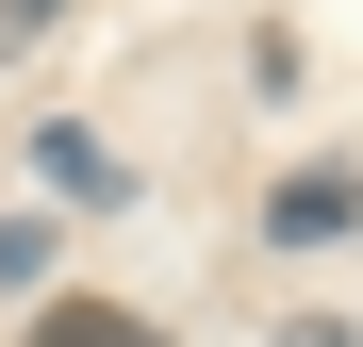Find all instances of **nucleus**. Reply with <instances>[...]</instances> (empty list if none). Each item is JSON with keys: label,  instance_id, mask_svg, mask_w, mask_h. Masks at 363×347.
<instances>
[{"label": "nucleus", "instance_id": "1", "mask_svg": "<svg viewBox=\"0 0 363 347\" xmlns=\"http://www.w3.org/2000/svg\"><path fill=\"white\" fill-rule=\"evenodd\" d=\"M330 231H363V182L347 165H297V182L264 199V248H330Z\"/></svg>", "mask_w": 363, "mask_h": 347}, {"label": "nucleus", "instance_id": "2", "mask_svg": "<svg viewBox=\"0 0 363 347\" xmlns=\"http://www.w3.org/2000/svg\"><path fill=\"white\" fill-rule=\"evenodd\" d=\"M33 347H165V331L116 314V298H33Z\"/></svg>", "mask_w": 363, "mask_h": 347}, {"label": "nucleus", "instance_id": "3", "mask_svg": "<svg viewBox=\"0 0 363 347\" xmlns=\"http://www.w3.org/2000/svg\"><path fill=\"white\" fill-rule=\"evenodd\" d=\"M33 33H67V0H0V67H17Z\"/></svg>", "mask_w": 363, "mask_h": 347}, {"label": "nucleus", "instance_id": "4", "mask_svg": "<svg viewBox=\"0 0 363 347\" xmlns=\"http://www.w3.org/2000/svg\"><path fill=\"white\" fill-rule=\"evenodd\" d=\"M281 347H363V331H281Z\"/></svg>", "mask_w": 363, "mask_h": 347}]
</instances>
